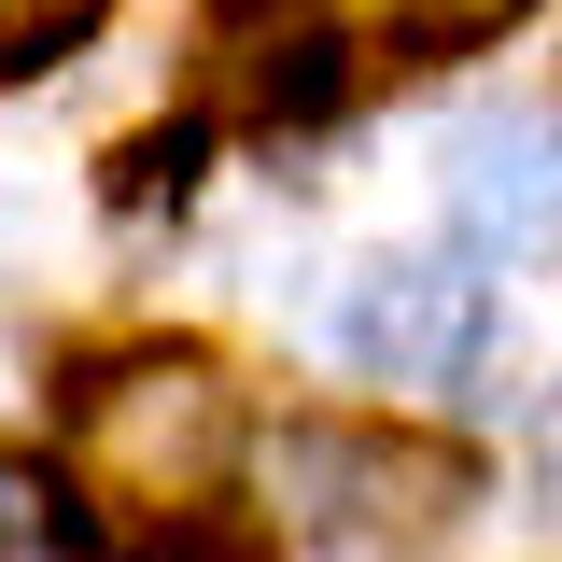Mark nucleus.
Returning <instances> with one entry per match:
<instances>
[{
    "mask_svg": "<svg viewBox=\"0 0 562 562\" xmlns=\"http://www.w3.org/2000/svg\"><path fill=\"white\" fill-rule=\"evenodd\" d=\"M535 0H380V29L394 43H422V57H464V43H492V29H520Z\"/></svg>",
    "mask_w": 562,
    "mask_h": 562,
    "instance_id": "nucleus-5",
    "label": "nucleus"
},
{
    "mask_svg": "<svg viewBox=\"0 0 562 562\" xmlns=\"http://www.w3.org/2000/svg\"><path fill=\"white\" fill-rule=\"evenodd\" d=\"M99 0H0V70H29V57H57L70 29H85Z\"/></svg>",
    "mask_w": 562,
    "mask_h": 562,
    "instance_id": "nucleus-7",
    "label": "nucleus"
},
{
    "mask_svg": "<svg viewBox=\"0 0 562 562\" xmlns=\"http://www.w3.org/2000/svg\"><path fill=\"white\" fill-rule=\"evenodd\" d=\"M70 479L127 520H198L239 479V394L211 351H113L70 380Z\"/></svg>",
    "mask_w": 562,
    "mask_h": 562,
    "instance_id": "nucleus-1",
    "label": "nucleus"
},
{
    "mask_svg": "<svg viewBox=\"0 0 562 562\" xmlns=\"http://www.w3.org/2000/svg\"><path fill=\"white\" fill-rule=\"evenodd\" d=\"M492 338L479 281L436 268V254H366V268L338 281V351L366 366V380H394V394H422V380H464Z\"/></svg>",
    "mask_w": 562,
    "mask_h": 562,
    "instance_id": "nucleus-3",
    "label": "nucleus"
},
{
    "mask_svg": "<svg viewBox=\"0 0 562 562\" xmlns=\"http://www.w3.org/2000/svg\"><path fill=\"white\" fill-rule=\"evenodd\" d=\"M450 225L506 268L562 254V113H479L450 140Z\"/></svg>",
    "mask_w": 562,
    "mask_h": 562,
    "instance_id": "nucleus-4",
    "label": "nucleus"
},
{
    "mask_svg": "<svg viewBox=\"0 0 562 562\" xmlns=\"http://www.w3.org/2000/svg\"><path fill=\"white\" fill-rule=\"evenodd\" d=\"M57 479H43V464H29V450H0V562H43L57 549Z\"/></svg>",
    "mask_w": 562,
    "mask_h": 562,
    "instance_id": "nucleus-6",
    "label": "nucleus"
},
{
    "mask_svg": "<svg viewBox=\"0 0 562 562\" xmlns=\"http://www.w3.org/2000/svg\"><path fill=\"white\" fill-rule=\"evenodd\" d=\"M535 464H549V492H562V394H535Z\"/></svg>",
    "mask_w": 562,
    "mask_h": 562,
    "instance_id": "nucleus-8",
    "label": "nucleus"
},
{
    "mask_svg": "<svg viewBox=\"0 0 562 562\" xmlns=\"http://www.w3.org/2000/svg\"><path fill=\"white\" fill-rule=\"evenodd\" d=\"M268 492H281V520L324 535V549H436L464 520V450L366 436V422H295L268 450Z\"/></svg>",
    "mask_w": 562,
    "mask_h": 562,
    "instance_id": "nucleus-2",
    "label": "nucleus"
}]
</instances>
